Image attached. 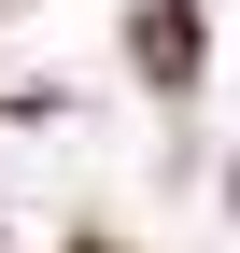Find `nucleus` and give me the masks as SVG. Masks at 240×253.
Segmentation results:
<instances>
[{"label":"nucleus","instance_id":"1","mask_svg":"<svg viewBox=\"0 0 240 253\" xmlns=\"http://www.w3.org/2000/svg\"><path fill=\"white\" fill-rule=\"evenodd\" d=\"M141 71L156 84H198V0H141Z\"/></svg>","mask_w":240,"mask_h":253},{"label":"nucleus","instance_id":"2","mask_svg":"<svg viewBox=\"0 0 240 253\" xmlns=\"http://www.w3.org/2000/svg\"><path fill=\"white\" fill-rule=\"evenodd\" d=\"M85 253H113V239H85Z\"/></svg>","mask_w":240,"mask_h":253}]
</instances>
